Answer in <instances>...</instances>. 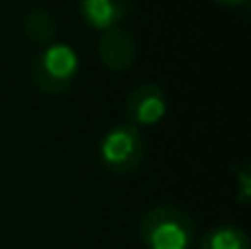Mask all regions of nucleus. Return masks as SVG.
<instances>
[{
	"instance_id": "nucleus-1",
	"label": "nucleus",
	"mask_w": 251,
	"mask_h": 249,
	"mask_svg": "<svg viewBox=\"0 0 251 249\" xmlns=\"http://www.w3.org/2000/svg\"><path fill=\"white\" fill-rule=\"evenodd\" d=\"M139 234L148 249H190L194 243V223L178 207L161 205L143 216Z\"/></svg>"
},
{
	"instance_id": "nucleus-9",
	"label": "nucleus",
	"mask_w": 251,
	"mask_h": 249,
	"mask_svg": "<svg viewBox=\"0 0 251 249\" xmlns=\"http://www.w3.org/2000/svg\"><path fill=\"white\" fill-rule=\"evenodd\" d=\"M214 2H218V4H223V7H238V4H243V2H247V0H214Z\"/></svg>"
},
{
	"instance_id": "nucleus-5",
	"label": "nucleus",
	"mask_w": 251,
	"mask_h": 249,
	"mask_svg": "<svg viewBox=\"0 0 251 249\" xmlns=\"http://www.w3.org/2000/svg\"><path fill=\"white\" fill-rule=\"evenodd\" d=\"M100 55H101V62L110 71L128 69L134 62V55H137V47H134L132 35L122 29H108L101 35Z\"/></svg>"
},
{
	"instance_id": "nucleus-3",
	"label": "nucleus",
	"mask_w": 251,
	"mask_h": 249,
	"mask_svg": "<svg viewBox=\"0 0 251 249\" xmlns=\"http://www.w3.org/2000/svg\"><path fill=\"white\" fill-rule=\"evenodd\" d=\"M146 152V141L132 124H122L106 132L101 139L100 154L104 163L117 174L130 172L139 166Z\"/></svg>"
},
{
	"instance_id": "nucleus-2",
	"label": "nucleus",
	"mask_w": 251,
	"mask_h": 249,
	"mask_svg": "<svg viewBox=\"0 0 251 249\" xmlns=\"http://www.w3.org/2000/svg\"><path fill=\"white\" fill-rule=\"evenodd\" d=\"M77 53L64 42L49 44L33 62V79L42 91L60 93L66 91L77 73Z\"/></svg>"
},
{
	"instance_id": "nucleus-4",
	"label": "nucleus",
	"mask_w": 251,
	"mask_h": 249,
	"mask_svg": "<svg viewBox=\"0 0 251 249\" xmlns=\"http://www.w3.org/2000/svg\"><path fill=\"white\" fill-rule=\"evenodd\" d=\"M168 101L156 84H143L128 97V117L139 126H154L165 117Z\"/></svg>"
},
{
	"instance_id": "nucleus-7",
	"label": "nucleus",
	"mask_w": 251,
	"mask_h": 249,
	"mask_svg": "<svg viewBox=\"0 0 251 249\" xmlns=\"http://www.w3.org/2000/svg\"><path fill=\"white\" fill-rule=\"evenodd\" d=\"M201 249H249V238L240 227L223 225L205 234Z\"/></svg>"
},
{
	"instance_id": "nucleus-8",
	"label": "nucleus",
	"mask_w": 251,
	"mask_h": 249,
	"mask_svg": "<svg viewBox=\"0 0 251 249\" xmlns=\"http://www.w3.org/2000/svg\"><path fill=\"white\" fill-rule=\"evenodd\" d=\"M25 31L33 42L49 44L55 38L57 25L49 11H44V9H33V11H29L25 18Z\"/></svg>"
},
{
	"instance_id": "nucleus-6",
	"label": "nucleus",
	"mask_w": 251,
	"mask_h": 249,
	"mask_svg": "<svg viewBox=\"0 0 251 249\" xmlns=\"http://www.w3.org/2000/svg\"><path fill=\"white\" fill-rule=\"evenodd\" d=\"M79 11L93 29H115L130 11V0H79Z\"/></svg>"
}]
</instances>
